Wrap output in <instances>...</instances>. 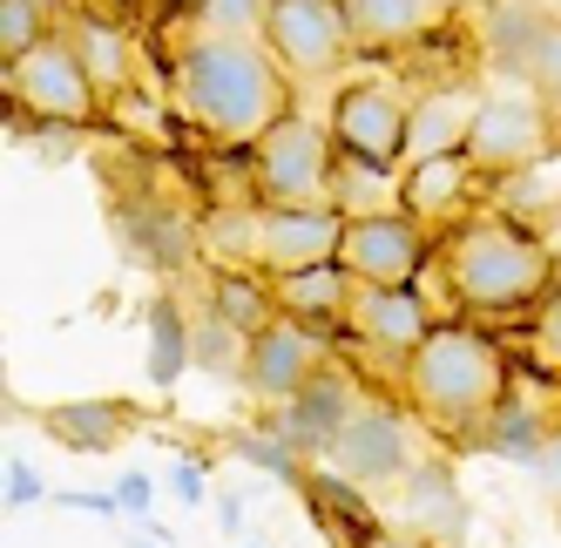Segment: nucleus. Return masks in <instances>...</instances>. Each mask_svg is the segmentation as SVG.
Instances as JSON below:
<instances>
[{"label": "nucleus", "instance_id": "obj_1", "mask_svg": "<svg viewBox=\"0 0 561 548\" xmlns=\"http://www.w3.org/2000/svg\"><path fill=\"white\" fill-rule=\"evenodd\" d=\"M170 109L217 149H257L291 115V75L257 34H204L170 55Z\"/></svg>", "mask_w": 561, "mask_h": 548}, {"label": "nucleus", "instance_id": "obj_2", "mask_svg": "<svg viewBox=\"0 0 561 548\" xmlns=\"http://www.w3.org/2000/svg\"><path fill=\"white\" fill-rule=\"evenodd\" d=\"M407 407L447 441H480L488 420L507 407V352L480 326H439L407 366H399Z\"/></svg>", "mask_w": 561, "mask_h": 548}, {"label": "nucleus", "instance_id": "obj_3", "mask_svg": "<svg viewBox=\"0 0 561 548\" xmlns=\"http://www.w3.org/2000/svg\"><path fill=\"white\" fill-rule=\"evenodd\" d=\"M439 271H447V298L467 311H535L561 285L548 238L520 217H467L439 251Z\"/></svg>", "mask_w": 561, "mask_h": 548}, {"label": "nucleus", "instance_id": "obj_4", "mask_svg": "<svg viewBox=\"0 0 561 548\" xmlns=\"http://www.w3.org/2000/svg\"><path fill=\"white\" fill-rule=\"evenodd\" d=\"M332 170H339L332 129L305 123V115H285V123L251 149L257 210H325L332 204Z\"/></svg>", "mask_w": 561, "mask_h": 548}, {"label": "nucleus", "instance_id": "obj_5", "mask_svg": "<svg viewBox=\"0 0 561 548\" xmlns=\"http://www.w3.org/2000/svg\"><path fill=\"white\" fill-rule=\"evenodd\" d=\"M554 149V115L541 102V89H494L480 95V115H473V136H467V163L480 176H528L535 163H548Z\"/></svg>", "mask_w": 561, "mask_h": 548}, {"label": "nucleus", "instance_id": "obj_6", "mask_svg": "<svg viewBox=\"0 0 561 548\" xmlns=\"http://www.w3.org/2000/svg\"><path fill=\"white\" fill-rule=\"evenodd\" d=\"M8 95H14V109L34 115V123H61V129L95 123V109H102V89H95V75H89L82 55H75L68 34H48L34 55L8 61Z\"/></svg>", "mask_w": 561, "mask_h": 548}, {"label": "nucleus", "instance_id": "obj_7", "mask_svg": "<svg viewBox=\"0 0 561 548\" xmlns=\"http://www.w3.org/2000/svg\"><path fill=\"white\" fill-rule=\"evenodd\" d=\"M264 48L291 82H325L332 68L352 55V27H345V0H271L264 14Z\"/></svg>", "mask_w": 561, "mask_h": 548}, {"label": "nucleus", "instance_id": "obj_8", "mask_svg": "<svg viewBox=\"0 0 561 548\" xmlns=\"http://www.w3.org/2000/svg\"><path fill=\"white\" fill-rule=\"evenodd\" d=\"M325 467H332L339 481H352V488H379V494H392V488H399V481H407L413 467H420L407 413L386 407V400H366V407L352 413V426L332 441Z\"/></svg>", "mask_w": 561, "mask_h": 548}, {"label": "nucleus", "instance_id": "obj_9", "mask_svg": "<svg viewBox=\"0 0 561 548\" xmlns=\"http://www.w3.org/2000/svg\"><path fill=\"white\" fill-rule=\"evenodd\" d=\"M332 366V345L318 339V326H298V319H277L251 339V359H244V393L264 407V413H277V407H291L305 386Z\"/></svg>", "mask_w": 561, "mask_h": 548}, {"label": "nucleus", "instance_id": "obj_10", "mask_svg": "<svg viewBox=\"0 0 561 548\" xmlns=\"http://www.w3.org/2000/svg\"><path fill=\"white\" fill-rule=\"evenodd\" d=\"M407 129H413V102L392 82H352L332 102V142L345 156H366V163L407 170Z\"/></svg>", "mask_w": 561, "mask_h": 548}, {"label": "nucleus", "instance_id": "obj_11", "mask_svg": "<svg viewBox=\"0 0 561 548\" xmlns=\"http://www.w3.org/2000/svg\"><path fill=\"white\" fill-rule=\"evenodd\" d=\"M345 332L366 352H379V359H392V373H399L439 332V319H433L426 292H413V285H358L345 305Z\"/></svg>", "mask_w": 561, "mask_h": 548}, {"label": "nucleus", "instance_id": "obj_12", "mask_svg": "<svg viewBox=\"0 0 561 548\" xmlns=\"http://www.w3.org/2000/svg\"><path fill=\"white\" fill-rule=\"evenodd\" d=\"M339 264L352 271L358 285H413L420 271L433 264V230L407 210H392V217H358L345 224V251Z\"/></svg>", "mask_w": 561, "mask_h": 548}, {"label": "nucleus", "instance_id": "obj_13", "mask_svg": "<svg viewBox=\"0 0 561 548\" xmlns=\"http://www.w3.org/2000/svg\"><path fill=\"white\" fill-rule=\"evenodd\" d=\"M386 528L420 535L433 548H460V535H467V501H460L454 467L447 460H420L413 475L386 494Z\"/></svg>", "mask_w": 561, "mask_h": 548}, {"label": "nucleus", "instance_id": "obj_14", "mask_svg": "<svg viewBox=\"0 0 561 548\" xmlns=\"http://www.w3.org/2000/svg\"><path fill=\"white\" fill-rule=\"evenodd\" d=\"M358 407H366V400H358V379L332 359V366L318 373L291 407H277V413H271V434H285L305 460H325V454H332V441L352 426V413H358Z\"/></svg>", "mask_w": 561, "mask_h": 548}, {"label": "nucleus", "instance_id": "obj_15", "mask_svg": "<svg viewBox=\"0 0 561 548\" xmlns=\"http://www.w3.org/2000/svg\"><path fill=\"white\" fill-rule=\"evenodd\" d=\"M339 251H345V217L332 204L325 210H264V258H257L264 278H298V271L339 264Z\"/></svg>", "mask_w": 561, "mask_h": 548}, {"label": "nucleus", "instance_id": "obj_16", "mask_svg": "<svg viewBox=\"0 0 561 548\" xmlns=\"http://www.w3.org/2000/svg\"><path fill=\"white\" fill-rule=\"evenodd\" d=\"M480 42H488L494 68H520L535 89L561 68V27H554L548 8H520V0L507 8V0H494V8L480 14Z\"/></svg>", "mask_w": 561, "mask_h": 548}, {"label": "nucleus", "instance_id": "obj_17", "mask_svg": "<svg viewBox=\"0 0 561 548\" xmlns=\"http://www.w3.org/2000/svg\"><path fill=\"white\" fill-rule=\"evenodd\" d=\"M115 224H123L129 258L149 264V271H176V264H190L196 251H204V224H190V210H176L163 197H136V210L123 204Z\"/></svg>", "mask_w": 561, "mask_h": 548}, {"label": "nucleus", "instance_id": "obj_18", "mask_svg": "<svg viewBox=\"0 0 561 548\" xmlns=\"http://www.w3.org/2000/svg\"><path fill=\"white\" fill-rule=\"evenodd\" d=\"M480 102L467 89H426L413 102V129H407V170L413 163H439V156H467Z\"/></svg>", "mask_w": 561, "mask_h": 548}, {"label": "nucleus", "instance_id": "obj_19", "mask_svg": "<svg viewBox=\"0 0 561 548\" xmlns=\"http://www.w3.org/2000/svg\"><path fill=\"white\" fill-rule=\"evenodd\" d=\"M352 292H358V278L345 264H318V271H298V278H271V298H277V311L285 319H298V326H345V305H352Z\"/></svg>", "mask_w": 561, "mask_h": 548}, {"label": "nucleus", "instance_id": "obj_20", "mask_svg": "<svg viewBox=\"0 0 561 548\" xmlns=\"http://www.w3.org/2000/svg\"><path fill=\"white\" fill-rule=\"evenodd\" d=\"M332 210H339L345 224L407 210V170H386V163H366V156H345V149H339V170H332Z\"/></svg>", "mask_w": 561, "mask_h": 548}, {"label": "nucleus", "instance_id": "obj_21", "mask_svg": "<svg viewBox=\"0 0 561 548\" xmlns=\"http://www.w3.org/2000/svg\"><path fill=\"white\" fill-rule=\"evenodd\" d=\"M473 183H480V170L467 163V156H439V163H413V170H407V217H420L426 230L454 224V217L467 210V197H473Z\"/></svg>", "mask_w": 561, "mask_h": 548}, {"label": "nucleus", "instance_id": "obj_22", "mask_svg": "<svg viewBox=\"0 0 561 548\" xmlns=\"http://www.w3.org/2000/svg\"><path fill=\"white\" fill-rule=\"evenodd\" d=\"M345 27L352 48H407L439 27V8L433 0H345Z\"/></svg>", "mask_w": 561, "mask_h": 548}, {"label": "nucleus", "instance_id": "obj_23", "mask_svg": "<svg viewBox=\"0 0 561 548\" xmlns=\"http://www.w3.org/2000/svg\"><path fill=\"white\" fill-rule=\"evenodd\" d=\"M61 34L75 42V55L89 61V75H95V89H102V95H115V89L129 82V68H136V61H129V34L115 27V21H102V14H75Z\"/></svg>", "mask_w": 561, "mask_h": 548}, {"label": "nucleus", "instance_id": "obj_24", "mask_svg": "<svg viewBox=\"0 0 561 548\" xmlns=\"http://www.w3.org/2000/svg\"><path fill=\"white\" fill-rule=\"evenodd\" d=\"M204 258H217L224 271H251L264 258V210L244 204H217L204 217Z\"/></svg>", "mask_w": 561, "mask_h": 548}, {"label": "nucleus", "instance_id": "obj_25", "mask_svg": "<svg viewBox=\"0 0 561 548\" xmlns=\"http://www.w3.org/2000/svg\"><path fill=\"white\" fill-rule=\"evenodd\" d=\"M548 413L535 407V400H514L507 393V407L488 420V434H480V447L488 454H501V460H520V467H535L541 460V447H548Z\"/></svg>", "mask_w": 561, "mask_h": 548}, {"label": "nucleus", "instance_id": "obj_26", "mask_svg": "<svg viewBox=\"0 0 561 548\" xmlns=\"http://www.w3.org/2000/svg\"><path fill=\"white\" fill-rule=\"evenodd\" d=\"M129 413L115 400H82V407H48V434L61 447H82V454H108L115 441H123Z\"/></svg>", "mask_w": 561, "mask_h": 548}, {"label": "nucleus", "instance_id": "obj_27", "mask_svg": "<svg viewBox=\"0 0 561 548\" xmlns=\"http://www.w3.org/2000/svg\"><path fill=\"white\" fill-rule=\"evenodd\" d=\"M244 359H251V339L237 332L224 311H196V326H190V366L244 379Z\"/></svg>", "mask_w": 561, "mask_h": 548}, {"label": "nucleus", "instance_id": "obj_28", "mask_svg": "<svg viewBox=\"0 0 561 548\" xmlns=\"http://www.w3.org/2000/svg\"><path fill=\"white\" fill-rule=\"evenodd\" d=\"M210 311H224V319L244 332V339H257V332L277 319V298H271V285L244 278V271H224V278L210 285Z\"/></svg>", "mask_w": 561, "mask_h": 548}, {"label": "nucleus", "instance_id": "obj_29", "mask_svg": "<svg viewBox=\"0 0 561 548\" xmlns=\"http://www.w3.org/2000/svg\"><path fill=\"white\" fill-rule=\"evenodd\" d=\"M48 34H55V14L48 8H34V0H0V55H8V61L34 55Z\"/></svg>", "mask_w": 561, "mask_h": 548}, {"label": "nucleus", "instance_id": "obj_30", "mask_svg": "<svg viewBox=\"0 0 561 548\" xmlns=\"http://www.w3.org/2000/svg\"><path fill=\"white\" fill-rule=\"evenodd\" d=\"M237 454L251 467H264V475H277V481H305V454L285 434H271V426H244V434H237Z\"/></svg>", "mask_w": 561, "mask_h": 548}, {"label": "nucleus", "instance_id": "obj_31", "mask_svg": "<svg viewBox=\"0 0 561 548\" xmlns=\"http://www.w3.org/2000/svg\"><path fill=\"white\" fill-rule=\"evenodd\" d=\"M183 359H190V326L176 319V305H156V345H149V373L170 386V379L183 373Z\"/></svg>", "mask_w": 561, "mask_h": 548}, {"label": "nucleus", "instance_id": "obj_32", "mask_svg": "<svg viewBox=\"0 0 561 548\" xmlns=\"http://www.w3.org/2000/svg\"><path fill=\"white\" fill-rule=\"evenodd\" d=\"M271 0H196V27L204 34H264Z\"/></svg>", "mask_w": 561, "mask_h": 548}, {"label": "nucleus", "instance_id": "obj_33", "mask_svg": "<svg viewBox=\"0 0 561 548\" xmlns=\"http://www.w3.org/2000/svg\"><path fill=\"white\" fill-rule=\"evenodd\" d=\"M528 352H535V366L561 379V285L535 305V326H528Z\"/></svg>", "mask_w": 561, "mask_h": 548}, {"label": "nucleus", "instance_id": "obj_34", "mask_svg": "<svg viewBox=\"0 0 561 548\" xmlns=\"http://www.w3.org/2000/svg\"><path fill=\"white\" fill-rule=\"evenodd\" d=\"M535 481H541V494L561 507V420L548 426V447H541V460H535Z\"/></svg>", "mask_w": 561, "mask_h": 548}, {"label": "nucleus", "instance_id": "obj_35", "mask_svg": "<svg viewBox=\"0 0 561 548\" xmlns=\"http://www.w3.org/2000/svg\"><path fill=\"white\" fill-rule=\"evenodd\" d=\"M115 507L149 515V507H156V481H149V475H123V481H115Z\"/></svg>", "mask_w": 561, "mask_h": 548}, {"label": "nucleus", "instance_id": "obj_36", "mask_svg": "<svg viewBox=\"0 0 561 548\" xmlns=\"http://www.w3.org/2000/svg\"><path fill=\"white\" fill-rule=\"evenodd\" d=\"M34 494H42V481H34V467H21V460H8V507H27Z\"/></svg>", "mask_w": 561, "mask_h": 548}, {"label": "nucleus", "instance_id": "obj_37", "mask_svg": "<svg viewBox=\"0 0 561 548\" xmlns=\"http://www.w3.org/2000/svg\"><path fill=\"white\" fill-rule=\"evenodd\" d=\"M170 488H176V494H183L190 507H196V501H204V475H196V467H190V460H176V467H170Z\"/></svg>", "mask_w": 561, "mask_h": 548}, {"label": "nucleus", "instance_id": "obj_38", "mask_svg": "<svg viewBox=\"0 0 561 548\" xmlns=\"http://www.w3.org/2000/svg\"><path fill=\"white\" fill-rule=\"evenodd\" d=\"M373 548H433V541H420V535H399V528H379V541Z\"/></svg>", "mask_w": 561, "mask_h": 548}, {"label": "nucleus", "instance_id": "obj_39", "mask_svg": "<svg viewBox=\"0 0 561 548\" xmlns=\"http://www.w3.org/2000/svg\"><path fill=\"white\" fill-rule=\"evenodd\" d=\"M541 102H548V115H554V123H561V68H554L548 82H541Z\"/></svg>", "mask_w": 561, "mask_h": 548}, {"label": "nucleus", "instance_id": "obj_40", "mask_svg": "<svg viewBox=\"0 0 561 548\" xmlns=\"http://www.w3.org/2000/svg\"><path fill=\"white\" fill-rule=\"evenodd\" d=\"M217 522H224V535H237V528H244V507H237V501H217Z\"/></svg>", "mask_w": 561, "mask_h": 548}, {"label": "nucleus", "instance_id": "obj_41", "mask_svg": "<svg viewBox=\"0 0 561 548\" xmlns=\"http://www.w3.org/2000/svg\"><path fill=\"white\" fill-rule=\"evenodd\" d=\"M34 8H48V14H61V0H34Z\"/></svg>", "mask_w": 561, "mask_h": 548}, {"label": "nucleus", "instance_id": "obj_42", "mask_svg": "<svg viewBox=\"0 0 561 548\" xmlns=\"http://www.w3.org/2000/svg\"><path fill=\"white\" fill-rule=\"evenodd\" d=\"M136 548H163V541H156V535H149V541H136Z\"/></svg>", "mask_w": 561, "mask_h": 548}, {"label": "nucleus", "instance_id": "obj_43", "mask_svg": "<svg viewBox=\"0 0 561 548\" xmlns=\"http://www.w3.org/2000/svg\"><path fill=\"white\" fill-rule=\"evenodd\" d=\"M433 8H439V14H447V8H454V0H433Z\"/></svg>", "mask_w": 561, "mask_h": 548}, {"label": "nucleus", "instance_id": "obj_44", "mask_svg": "<svg viewBox=\"0 0 561 548\" xmlns=\"http://www.w3.org/2000/svg\"><path fill=\"white\" fill-rule=\"evenodd\" d=\"M548 14H561V0H548Z\"/></svg>", "mask_w": 561, "mask_h": 548}]
</instances>
